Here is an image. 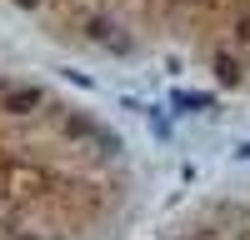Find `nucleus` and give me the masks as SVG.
Segmentation results:
<instances>
[{"label":"nucleus","mask_w":250,"mask_h":240,"mask_svg":"<svg viewBox=\"0 0 250 240\" xmlns=\"http://www.w3.org/2000/svg\"><path fill=\"white\" fill-rule=\"evenodd\" d=\"M5 105H10V110H35V105H40V90H15Z\"/></svg>","instance_id":"1"},{"label":"nucleus","mask_w":250,"mask_h":240,"mask_svg":"<svg viewBox=\"0 0 250 240\" xmlns=\"http://www.w3.org/2000/svg\"><path fill=\"white\" fill-rule=\"evenodd\" d=\"M20 5H35V0H20Z\"/></svg>","instance_id":"2"}]
</instances>
